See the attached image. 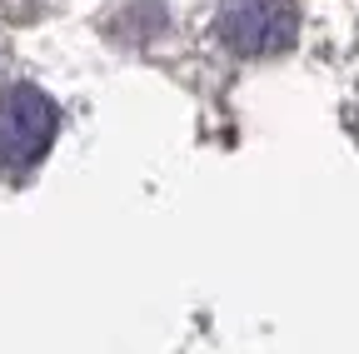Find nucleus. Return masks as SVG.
<instances>
[{"label": "nucleus", "mask_w": 359, "mask_h": 354, "mask_svg": "<svg viewBox=\"0 0 359 354\" xmlns=\"http://www.w3.org/2000/svg\"><path fill=\"white\" fill-rule=\"evenodd\" d=\"M215 30L235 55L264 60V55H285L299 40V11L294 0H219Z\"/></svg>", "instance_id": "nucleus-2"}, {"label": "nucleus", "mask_w": 359, "mask_h": 354, "mask_svg": "<svg viewBox=\"0 0 359 354\" xmlns=\"http://www.w3.org/2000/svg\"><path fill=\"white\" fill-rule=\"evenodd\" d=\"M60 110L55 100L35 90V85H11L0 90V170L20 175L45 160V150L55 145Z\"/></svg>", "instance_id": "nucleus-1"}]
</instances>
